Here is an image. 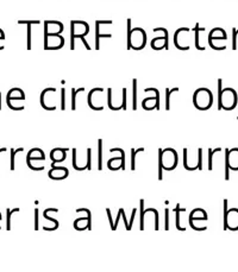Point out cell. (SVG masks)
I'll return each instance as SVG.
<instances>
[{
	"label": "cell",
	"mask_w": 238,
	"mask_h": 272,
	"mask_svg": "<svg viewBox=\"0 0 238 272\" xmlns=\"http://www.w3.org/2000/svg\"><path fill=\"white\" fill-rule=\"evenodd\" d=\"M16 212H19V208L12 209V211L7 209V224H6V226H7V231L11 230V215L13 214V213H16Z\"/></svg>",
	"instance_id": "5"
},
{
	"label": "cell",
	"mask_w": 238,
	"mask_h": 272,
	"mask_svg": "<svg viewBox=\"0 0 238 272\" xmlns=\"http://www.w3.org/2000/svg\"><path fill=\"white\" fill-rule=\"evenodd\" d=\"M141 205H142V220H141V230H144V209H143V205H144V201H141Z\"/></svg>",
	"instance_id": "7"
},
{
	"label": "cell",
	"mask_w": 238,
	"mask_h": 272,
	"mask_svg": "<svg viewBox=\"0 0 238 272\" xmlns=\"http://www.w3.org/2000/svg\"><path fill=\"white\" fill-rule=\"evenodd\" d=\"M62 110H64V91L62 89Z\"/></svg>",
	"instance_id": "13"
},
{
	"label": "cell",
	"mask_w": 238,
	"mask_h": 272,
	"mask_svg": "<svg viewBox=\"0 0 238 272\" xmlns=\"http://www.w3.org/2000/svg\"><path fill=\"white\" fill-rule=\"evenodd\" d=\"M237 105V94L234 89L227 88L222 91V80H219V110L224 108L227 111H231Z\"/></svg>",
	"instance_id": "1"
},
{
	"label": "cell",
	"mask_w": 238,
	"mask_h": 272,
	"mask_svg": "<svg viewBox=\"0 0 238 272\" xmlns=\"http://www.w3.org/2000/svg\"><path fill=\"white\" fill-rule=\"evenodd\" d=\"M35 230H38V209L35 211Z\"/></svg>",
	"instance_id": "11"
},
{
	"label": "cell",
	"mask_w": 238,
	"mask_h": 272,
	"mask_svg": "<svg viewBox=\"0 0 238 272\" xmlns=\"http://www.w3.org/2000/svg\"><path fill=\"white\" fill-rule=\"evenodd\" d=\"M23 150V147H19L18 150H11V170H14V156L17 152H21Z\"/></svg>",
	"instance_id": "6"
},
{
	"label": "cell",
	"mask_w": 238,
	"mask_h": 272,
	"mask_svg": "<svg viewBox=\"0 0 238 272\" xmlns=\"http://www.w3.org/2000/svg\"><path fill=\"white\" fill-rule=\"evenodd\" d=\"M224 225L225 228H229L231 231H237L238 230V209L233 208L230 211H228V201H224Z\"/></svg>",
	"instance_id": "2"
},
{
	"label": "cell",
	"mask_w": 238,
	"mask_h": 272,
	"mask_svg": "<svg viewBox=\"0 0 238 272\" xmlns=\"http://www.w3.org/2000/svg\"><path fill=\"white\" fill-rule=\"evenodd\" d=\"M4 151H6L5 147H2V149H0V152H4Z\"/></svg>",
	"instance_id": "14"
},
{
	"label": "cell",
	"mask_w": 238,
	"mask_h": 272,
	"mask_svg": "<svg viewBox=\"0 0 238 272\" xmlns=\"http://www.w3.org/2000/svg\"><path fill=\"white\" fill-rule=\"evenodd\" d=\"M217 151H221V149H216V150H210V154H209V157H210V163H209V168L210 170H212V156H213V153L215 152H217Z\"/></svg>",
	"instance_id": "8"
},
{
	"label": "cell",
	"mask_w": 238,
	"mask_h": 272,
	"mask_svg": "<svg viewBox=\"0 0 238 272\" xmlns=\"http://www.w3.org/2000/svg\"><path fill=\"white\" fill-rule=\"evenodd\" d=\"M227 180H229V169L238 170V149L227 151Z\"/></svg>",
	"instance_id": "4"
},
{
	"label": "cell",
	"mask_w": 238,
	"mask_h": 272,
	"mask_svg": "<svg viewBox=\"0 0 238 272\" xmlns=\"http://www.w3.org/2000/svg\"><path fill=\"white\" fill-rule=\"evenodd\" d=\"M136 80L134 81V110H137V105H136V100H137V94H136Z\"/></svg>",
	"instance_id": "10"
},
{
	"label": "cell",
	"mask_w": 238,
	"mask_h": 272,
	"mask_svg": "<svg viewBox=\"0 0 238 272\" xmlns=\"http://www.w3.org/2000/svg\"><path fill=\"white\" fill-rule=\"evenodd\" d=\"M99 144V170H101V140L98 141Z\"/></svg>",
	"instance_id": "9"
},
{
	"label": "cell",
	"mask_w": 238,
	"mask_h": 272,
	"mask_svg": "<svg viewBox=\"0 0 238 272\" xmlns=\"http://www.w3.org/2000/svg\"><path fill=\"white\" fill-rule=\"evenodd\" d=\"M169 225H168V209H166V230H168Z\"/></svg>",
	"instance_id": "12"
},
{
	"label": "cell",
	"mask_w": 238,
	"mask_h": 272,
	"mask_svg": "<svg viewBox=\"0 0 238 272\" xmlns=\"http://www.w3.org/2000/svg\"><path fill=\"white\" fill-rule=\"evenodd\" d=\"M212 100H213V97L209 89H199V91H197L196 95H194L196 106L200 103V101H203V103L200 104L199 110H207V108L211 107Z\"/></svg>",
	"instance_id": "3"
}]
</instances>
